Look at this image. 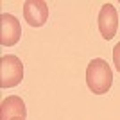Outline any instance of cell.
Instances as JSON below:
<instances>
[{
  "instance_id": "cell-1",
  "label": "cell",
  "mask_w": 120,
  "mask_h": 120,
  "mask_svg": "<svg viewBox=\"0 0 120 120\" xmlns=\"http://www.w3.org/2000/svg\"><path fill=\"white\" fill-rule=\"evenodd\" d=\"M86 84L95 95H102L109 91L113 84V72L104 59L97 57L90 61V65L86 68Z\"/></svg>"
},
{
  "instance_id": "cell-2",
  "label": "cell",
  "mask_w": 120,
  "mask_h": 120,
  "mask_svg": "<svg viewBox=\"0 0 120 120\" xmlns=\"http://www.w3.org/2000/svg\"><path fill=\"white\" fill-rule=\"evenodd\" d=\"M23 79V65L22 59L15 54L2 56L0 59V86L2 88H15Z\"/></svg>"
},
{
  "instance_id": "cell-3",
  "label": "cell",
  "mask_w": 120,
  "mask_h": 120,
  "mask_svg": "<svg viewBox=\"0 0 120 120\" xmlns=\"http://www.w3.org/2000/svg\"><path fill=\"white\" fill-rule=\"evenodd\" d=\"M22 38V25L13 15L2 13L0 16V43L4 47L16 45Z\"/></svg>"
},
{
  "instance_id": "cell-4",
  "label": "cell",
  "mask_w": 120,
  "mask_h": 120,
  "mask_svg": "<svg viewBox=\"0 0 120 120\" xmlns=\"http://www.w3.org/2000/svg\"><path fill=\"white\" fill-rule=\"evenodd\" d=\"M99 30L100 36L104 40H113L116 34V29H118V15H116V9L113 7V4H104L99 11Z\"/></svg>"
},
{
  "instance_id": "cell-5",
  "label": "cell",
  "mask_w": 120,
  "mask_h": 120,
  "mask_svg": "<svg viewBox=\"0 0 120 120\" xmlns=\"http://www.w3.org/2000/svg\"><path fill=\"white\" fill-rule=\"evenodd\" d=\"M23 16L30 27H43L49 20V5L43 0H27L23 4Z\"/></svg>"
},
{
  "instance_id": "cell-6",
  "label": "cell",
  "mask_w": 120,
  "mask_h": 120,
  "mask_svg": "<svg viewBox=\"0 0 120 120\" xmlns=\"http://www.w3.org/2000/svg\"><path fill=\"white\" fill-rule=\"evenodd\" d=\"M27 109L25 102L16 95H11L2 100L0 104V120H13V118H25Z\"/></svg>"
},
{
  "instance_id": "cell-7",
  "label": "cell",
  "mask_w": 120,
  "mask_h": 120,
  "mask_svg": "<svg viewBox=\"0 0 120 120\" xmlns=\"http://www.w3.org/2000/svg\"><path fill=\"white\" fill-rule=\"evenodd\" d=\"M113 63H115V68L120 72V43H116L113 49Z\"/></svg>"
},
{
  "instance_id": "cell-8",
  "label": "cell",
  "mask_w": 120,
  "mask_h": 120,
  "mask_svg": "<svg viewBox=\"0 0 120 120\" xmlns=\"http://www.w3.org/2000/svg\"><path fill=\"white\" fill-rule=\"evenodd\" d=\"M13 120H25V118H13Z\"/></svg>"
}]
</instances>
